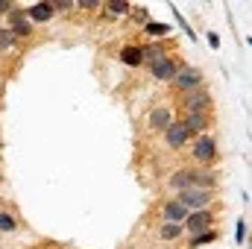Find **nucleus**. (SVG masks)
Returning <instances> with one entry per match:
<instances>
[{
    "mask_svg": "<svg viewBox=\"0 0 252 249\" xmlns=\"http://www.w3.org/2000/svg\"><path fill=\"white\" fill-rule=\"evenodd\" d=\"M190 156H193V161L199 167H214V161H217V138L208 135V132L196 135V141L190 144Z\"/></svg>",
    "mask_w": 252,
    "mask_h": 249,
    "instance_id": "1",
    "label": "nucleus"
},
{
    "mask_svg": "<svg viewBox=\"0 0 252 249\" xmlns=\"http://www.w3.org/2000/svg\"><path fill=\"white\" fill-rule=\"evenodd\" d=\"M173 88L185 97L190 91H196V88H202V70L199 67H193V64H179V70H176V76H173Z\"/></svg>",
    "mask_w": 252,
    "mask_h": 249,
    "instance_id": "2",
    "label": "nucleus"
},
{
    "mask_svg": "<svg viewBox=\"0 0 252 249\" xmlns=\"http://www.w3.org/2000/svg\"><path fill=\"white\" fill-rule=\"evenodd\" d=\"M214 190H205V187H185V190H179V202L188 208V211H202V208H211V202H214Z\"/></svg>",
    "mask_w": 252,
    "mask_h": 249,
    "instance_id": "3",
    "label": "nucleus"
},
{
    "mask_svg": "<svg viewBox=\"0 0 252 249\" xmlns=\"http://www.w3.org/2000/svg\"><path fill=\"white\" fill-rule=\"evenodd\" d=\"M6 21H9V27H6V30H9L15 38H27V35H32V30H35V27L27 21V15H24V9H21V6H12V9L6 12Z\"/></svg>",
    "mask_w": 252,
    "mask_h": 249,
    "instance_id": "4",
    "label": "nucleus"
},
{
    "mask_svg": "<svg viewBox=\"0 0 252 249\" xmlns=\"http://www.w3.org/2000/svg\"><path fill=\"white\" fill-rule=\"evenodd\" d=\"M211 91L208 88H196V91H190L182 97V106H185V112H202V115H211Z\"/></svg>",
    "mask_w": 252,
    "mask_h": 249,
    "instance_id": "5",
    "label": "nucleus"
},
{
    "mask_svg": "<svg viewBox=\"0 0 252 249\" xmlns=\"http://www.w3.org/2000/svg\"><path fill=\"white\" fill-rule=\"evenodd\" d=\"M185 232L188 235H196V232H205V229H214V211L202 208V211H188L185 217Z\"/></svg>",
    "mask_w": 252,
    "mask_h": 249,
    "instance_id": "6",
    "label": "nucleus"
},
{
    "mask_svg": "<svg viewBox=\"0 0 252 249\" xmlns=\"http://www.w3.org/2000/svg\"><path fill=\"white\" fill-rule=\"evenodd\" d=\"M179 59L176 56H164V59H158L156 64H150V76L153 79H158V82H173V76H176V70H179Z\"/></svg>",
    "mask_w": 252,
    "mask_h": 249,
    "instance_id": "7",
    "label": "nucleus"
},
{
    "mask_svg": "<svg viewBox=\"0 0 252 249\" xmlns=\"http://www.w3.org/2000/svg\"><path fill=\"white\" fill-rule=\"evenodd\" d=\"M188 141H193V138L188 135V129L182 126V121H173V124L164 129V144H167L170 150H182Z\"/></svg>",
    "mask_w": 252,
    "mask_h": 249,
    "instance_id": "8",
    "label": "nucleus"
},
{
    "mask_svg": "<svg viewBox=\"0 0 252 249\" xmlns=\"http://www.w3.org/2000/svg\"><path fill=\"white\" fill-rule=\"evenodd\" d=\"M211 124V115H202V112H185L182 115V126L188 129L190 138H196V135H202L205 129Z\"/></svg>",
    "mask_w": 252,
    "mask_h": 249,
    "instance_id": "9",
    "label": "nucleus"
},
{
    "mask_svg": "<svg viewBox=\"0 0 252 249\" xmlns=\"http://www.w3.org/2000/svg\"><path fill=\"white\" fill-rule=\"evenodd\" d=\"M24 15H27V21L35 27V24H47L56 12H53L50 0H44V3H32V6H27V9H24Z\"/></svg>",
    "mask_w": 252,
    "mask_h": 249,
    "instance_id": "10",
    "label": "nucleus"
},
{
    "mask_svg": "<svg viewBox=\"0 0 252 249\" xmlns=\"http://www.w3.org/2000/svg\"><path fill=\"white\" fill-rule=\"evenodd\" d=\"M161 217H164V223H185V217H188V208L173 196V199H167L164 205H161Z\"/></svg>",
    "mask_w": 252,
    "mask_h": 249,
    "instance_id": "11",
    "label": "nucleus"
},
{
    "mask_svg": "<svg viewBox=\"0 0 252 249\" xmlns=\"http://www.w3.org/2000/svg\"><path fill=\"white\" fill-rule=\"evenodd\" d=\"M173 121H176V118H173V112H170L167 106H158V109H153V112H150L147 126H150V129H156V132H164Z\"/></svg>",
    "mask_w": 252,
    "mask_h": 249,
    "instance_id": "12",
    "label": "nucleus"
},
{
    "mask_svg": "<svg viewBox=\"0 0 252 249\" xmlns=\"http://www.w3.org/2000/svg\"><path fill=\"white\" fill-rule=\"evenodd\" d=\"M214 185H217V173L211 167H193V187L214 190Z\"/></svg>",
    "mask_w": 252,
    "mask_h": 249,
    "instance_id": "13",
    "label": "nucleus"
},
{
    "mask_svg": "<svg viewBox=\"0 0 252 249\" xmlns=\"http://www.w3.org/2000/svg\"><path fill=\"white\" fill-rule=\"evenodd\" d=\"M167 56V50H164V44L161 41H150V44H141V59L147 64H156L158 59H164Z\"/></svg>",
    "mask_w": 252,
    "mask_h": 249,
    "instance_id": "14",
    "label": "nucleus"
},
{
    "mask_svg": "<svg viewBox=\"0 0 252 249\" xmlns=\"http://www.w3.org/2000/svg\"><path fill=\"white\" fill-rule=\"evenodd\" d=\"M167 187H173V190H185V187H193V167L176 170V173L167 179Z\"/></svg>",
    "mask_w": 252,
    "mask_h": 249,
    "instance_id": "15",
    "label": "nucleus"
},
{
    "mask_svg": "<svg viewBox=\"0 0 252 249\" xmlns=\"http://www.w3.org/2000/svg\"><path fill=\"white\" fill-rule=\"evenodd\" d=\"M121 62L132 64V67L144 64V59H141V44H126L124 50H121Z\"/></svg>",
    "mask_w": 252,
    "mask_h": 249,
    "instance_id": "16",
    "label": "nucleus"
},
{
    "mask_svg": "<svg viewBox=\"0 0 252 249\" xmlns=\"http://www.w3.org/2000/svg\"><path fill=\"white\" fill-rule=\"evenodd\" d=\"M182 235H185V226H182V223H164L161 232H158L161 241H179Z\"/></svg>",
    "mask_w": 252,
    "mask_h": 249,
    "instance_id": "17",
    "label": "nucleus"
},
{
    "mask_svg": "<svg viewBox=\"0 0 252 249\" xmlns=\"http://www.w3.org/2000/svg\"><path fill=\"white\" fill-rule=\"evenodd\" d=\"M211 241H217V229H205V232H196V235H190V247H202V244H211Z\"/></svg>",
    "mask_w": 252,
    "mask_h": 249,
    "instance_id": "18",
    "label": "nucleus"
},
{
    "mask_svg": "<svg viewBox=\"0 0 252 249\" xmlns=\"http://www.w3.org/2000/svg\"><path fill=\"white\" fill-rule=\"evenodd\" d=\"M15 229H18V220L9 211H0V235H12Z\"/></svg>",
    "mask_w": 252,
    "mask_h": 249,
    "instance_id": "19",
    "label": "nucleus"
},
{
    "mask_svg": "<svg viewBox=\"0 0 252 249\" xmlns=\"http://www.w3.org/2000/svg\"><path fill=\"white\" fill-rule=\"evenodd\" d=\"M12 47H18V38H15L6 27H0V53H9Z\"/></svg>",
    "mask_w": 252,
    "mask_h": 249,
    "instance_id": "20",
    "label": "nucleus"
},
{
    "mask_svg": "<svg viewBox=\"0 0 252 249\" xmlns=\"http://www.w3.org/2000/svg\"><path fill=\"white\" fill-rule=\"evenodd\" d=\"M144 32L147 35H167L170 27L167 24H158V21H144Z\"/></svg>",
    "mask_w": 252,
    "mask_h": 249,
    "instance_id": "21",
    "label": "nucleus"
},
{
    "mask_svg": "<svg viewBox=\"0 0 252 249\" xmlns=\"http://www.w3.org/2000/svg\"><path fill=\"white\" fill-rule=\"evenodd\" d=\"M106 9H109L112 15H129L132 6H129V3H106Z\"/></svg>",
    "mask_w": 252,
    "mask_h": 249,
    "instance_id": "22",
    "label": "nucleus"
},
{
    "mask_svg": "<svg viewBox=\"0 0 252 249\" xmlns=\"http://www.w3.org/2000/svg\"><path fill=\"white\" fill-rule=\"evenodd\" d=\"M247 238H250V226L244 220H238V244H244Z\"/></svg>",
    "mask_w": 252,
    "mask_h": 249,
    "instance_id": "23",
    "label": "nucleus"
},
{
    "mask_svg": "<svg viewBox=\"0 0 252 249\" xmlns=\"http://www.w3.org/2000/svg\"><path fill=\"white\" fill-rule=\"evenodd\" d=\"M50 6H53V12H67V9H70L67 0H50Z\"/></svg>",
    "mask_w": 252,
    "mask_h": 249,
    "instance_id": "24",
    "label": "nucleus"
},
{
    "mask_svg": "<svg viewBox=\"0 0 252 249\" xmlns=\"http://www.w3.org/2000/svg\"><path fill=\"white\" fill-rule=\"evenodd\" d=\"M12 6H15V3H12V0H0V15H6V12H9V9H12Z\"/></svg>",
    "mask_w": 252,
    "mask_h": 249,
    "instance_id": "25",
    "label": "nucleus"
},
{
    "mask_svg": "<svg viewBox=\"0 0 252 249\" xmlns=\"http://www.w3.org/2000/svg\"><path fill=\"white\" fill-rule=\"evenodd\" d=\"M208 44H211V47H217V44H220V38H217V32H208Z\"/></svg>",
    "mask_w": 252,
    "mask_h": 249,
    "instance_id": "26",
    "label": "nucleus"
},
{
    "mask_svg": "<svg viewBox=\"0 0 252 249\" xmlns=\"http://www.w3.org/2000/svg\"><path fill=\"white\" fill-rule=\"evenodd\" d=\"M0 249H3V241H0Z\"/></svg>",
    "mask_w": 252,
    "mask_h": 249,
    "instance_id": "27",
    "label": "nucleus"
}]
</instances>
